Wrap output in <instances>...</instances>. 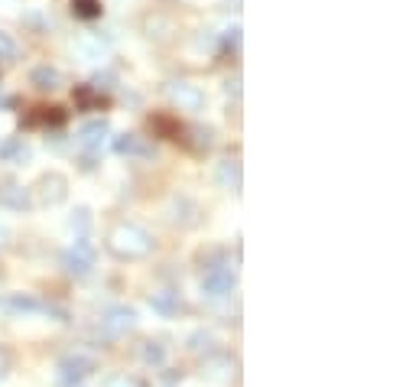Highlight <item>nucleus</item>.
<instances>
[{"label":"nucleus","instance_id":"obj_3","mask_svg":"<svg viewBox=\"0 0 419 387\" xmlns=\"http://www.w3.org/2000/svg\"><path fill=\"white\" fill-rule=\"evenodd\" d=\"M166 98H169V104H173V108L189 111V114L205 111V92H202L198 85H192V82H185V78L169 82V85H166Z\"/></svg>","mask_w":419,"mask_h":387},{"label":"nucleus","instance_id":"obj_17","mask_svg":"<svg viewBox=\"0 0 419 387\" xmlns=\"http://www.w3.org/2000/svg\"><path fill=\"white\" fill-rule=\"evenodd\" d=\"M140 358H143V364H150V368H163V364H166V345H163V342H143V345H140Z\"/></svg>","mask_w":419,"mask_h":387},{"label":"nucleus","instance_id":"obj_9","mask_svg":"<svg viewBox=\"0 0 419 387\" xmlns=\"http://www.w3.org/2000/svg\"><path fill=\"white\" fill-rule=\"evenodd\" d=\"M114 153L117 156H137V160H150L156 150H153V143L146 137H140V133H121V137H114Z\"/></svg>","mask_w":419,"mask_h":387},{"label":"nucleus","instance_id":"obj_16","mask_svg":"<svg viewBox=\"0 0 419 387\" xmlns=\"http://www.w3.org/2000/svg\"><path fill=\"white\" fill-rule=\"evenodd\" d=\"M75 101L82 104L85 111H101V108H107V94H101V88H94V85H82L75 92Z\"/></svg>","mask_w":419,"mask_h":387},{"label":"nucleus","instance_id":"obj_11","mask_svg":"<svg viewBox=\"0 0 419 387\" xmlns=\"http://www.w3.org/2000/svg\"><path fill=\"white\" fill-rule=\"evenodd\" d=\"M202 378L212 381V384H228L234 378V361L228 355H208L202 364Z\"/></svg>","mask_w":419,"mask_h":387},{"label":"nucleus","instance_id":"obj_6","mask_svg":"<svg viewBox=\"0 0 419 387\" xmlns=\"http://www.w3.org/2000/svg\"><path fill=\"white\" fill-rule=\"evenodd\" d=\"M134 325H137V312L130 310V306H111L104 312V319H101V332L107 339H117V335H127Z\"/></svg>","mask_w":419,"mask_h":387},{"label":"nucleus","instance_id":"obj_7","mask_svg":"<svg viewBox=\"0 0 419 387\" xmlns=\"http://www.w3.org/2000/svg\"><path fill=\"white\" fill-rule=\"evenodd\" d=\"M107 133H111V124H107L104 117H94V121H85L82 127H78V147L85 150V153H98L101 147H104Z\"/></svg>","mask_w":419,"mask_h":387},{"label":"nucleus","instance_id":"obj_2","mask_svg":"<svg viewBox=\"0 0 419 387\" xmlns=\"http://www.w3.org/2000/svg\"><path fill=\"white\" fill-rule=\"evenodd\" d=\"M62 267H65V273L75 280L88 277V273L94 271V244L88 238H75L72 241V248L62 254Z\"/></svg>","mask_w":419,"mask_h":387},{"label":"nucleus","instance_id":"obj_20","mask_svg":"<svg viewBox=\"0 0 419 387\" xmlns=\"http://www.w3.org/2000/svg\"><path fill=\"white\" fill-rule=\"evenodd\" d=\"M212 349H214V335H212V332L198 329V332H192V335H189V351H195V355L208 351V355H212Z\"/></svg>","mask_w":419,"mask_h":387},{"label":"nucleus","instance_id":"obj_1","mask_svg":"<svg viewBox=\"0 0 419 387\" xmlns=\"http://www.w3.org/2000/svg\"><path fill=\"white\" fill-rule=\"evenodd\" d=\"M107 251L121 261H143L153 251V234L137 222H117L107 234Z\"/></svg>","mask_w":419,"mask_h":387},{"label":"nucleus","instance_id":"obj_26","mask_svg":"<svg viewBox=\"0 0 419 387\" xmlns=\"http://www.w3.org/2000/svg\"><path fill=\"white\" fill-rule=\"evenodd\" d=\"M7 371H10V355L4 349H0V381L7 378Z\"/></svg>","mask_w":419,"mask_h":387},{"label":"nucleus","instance_id":"obj_14","mask_svg":"<svg viewBox=\"0 0 419 387\" xmlns=\"http://www.w3.org/2000/svg\"><path fill=\"white\" fill-rule=\"evenodd\" d=\"M30 82L36 88H43V92H55V88H62V72L55 65H36L30 72Z\"/></svg>","mask_w":419,"mask_h":387},{"label":"nucleus","instance_id":"obj_19","mask_svg":"<svg viewBox=\"0 0 419 387\" xmlns=\"http://www.w3.org/2000/svg\"><path fill=\"white\" fill-rule=\"evenodd\" d=\"M30 156V147H26L20 137H10L7 143H0V160H10V163H23Z\"/></svg>","mask_w":419,"mask_h":387},{"label":"nucleus","instance_id":"obj_21","mask_svg":"<svg viewBox=\"0 0 419 387\" xmlns=\"http://www.w3.org/2000/svg\"><path fill=\"white\" fill-rule=\"evenodd\" d=\"M72 13L78 20H94L101 16V0H72Z\"/></svg>","mask_w":419,"mask_h":387},{"label":"nucleus","instance_id":"obj_18","mask_svg":"<svg viewBox=\"0 0 419 387\" xmlns=\"http://www.w3.org/2000/svg\"><path fill=\"white\" fill-rule=\"evenodd\" d=\"M0 202H4L7 209H13V212H26L33 205L30 195H26V189H20V186H7L4 189V195H0Z\"/></svg>","mask_w":419,"mask_h":387},{"label":"nucleus","instance_id":"obj_15","mask_svg":"<svg viewBox=\"0 0 419 387\" xmlns=\"http://www.w3.org/2000/svg\"><path fill=\"white\" fill-rule=\"evenodd\" d=\"M150 306L160 312V316H175V312L183 310V300H179L175 290H156V293L150 296Z\"/></svg>","mask_w":419,"mask_h":387},{"label":"nucleus","instance_id":"obj_10","mask_svg":"<svg viewBox=\"0 0 419 387\" xmlns=\"http://www.w3.org/2000/svg\"><path fill=\"white\" fill-rule=\"evenodd\" d=\"M65 195H69V179L62 173H46L39 179V199L46 205H59V202H65Z\"/></svg>","mask_w":419,"mask_h":387},{"label":"nucleus","instance_id":"obj_4","mask_svg":"<svg viewBox=\"0 0 419 387\" xmlns=\"http://www.w3.org/2000/svg\"><path fill=\"white\" fill-rule=\"evenodd\" d=\"M237 287V273L231 271L228 263H218V267H208L205 277H202V296L208 300H222L231 296V290Z\"/></svg>","mask_w":419,"mask_h":387},{"label":"nucleus","instance_id":"obj_23","mask_svg":"<svg viewBox=\"0 0 419 387\" xmlns=\"http://www.w3.org/2000/svg\"><path fill=\"white\" fill-rule=\"evenodd\" d=\"M0 59H16V43L10 33L0 30Z\"/></svg>","mask_w":419,"mask_h":387},{"label":"nucleus","instance_id":"obj_5","mask_svg":"<svg viewBox=\"0 0 419 387\" xmlns=\"http://www.w3.org/2000/svg\"><path fill=\"white\" fill-rule=\"evenodd\" d=\"M94 371V361L88 355H65L59 361V387H82V381Z\"/></svg>","mask_w":419,"mask_h":387},{"label":"nucleus","instance_id":"obj_13","mask_svg":"<svg viewBox=\"0 0 419 387\" xmlns=\"http://www.w3.org/2000/svg\"><path fill=\"white\" fill-rule=\"evenodd\" d=\"M72 53L82 55L85 62H94V59H104L107 43H101V36H78L72 39Z\"/></svg>","mask_w":419,"mask_h":387},{"label":"nucleus","instance_id":"obj_22","mask_svg":"<svg viewBox=\"0 0 419 387\" xmlns=\"http://www.w3.org/2000/svg\"><path fill=\"white\" fill-rule=\"evenodd\" d=\"M69 228L75 231V238H88V228H92V212H88V209H78L75 215H72Z\"/></svg>","mask_w":419,"mask_h":387},{"label":"nucleus","instance_id":"obj_12","mask_svg":"<svg viewBox=\"0 0 419 387\" xmlns=\"http://www.w3.org/2000/svg\"><path fill=\"white\" fill-rule=\"evenodd\" d=\"M214 182L222 189H228V192H241V160L228 156V160L218 163L214 166Z\"/></svg>","mask_w":419,"mask_h":387},{"label":"nucleus","instance_id":"obj_8","mask_svg":"<svg viewBox=\"0 0 419 387\" xmlns=\"http://www.w3.org/2000/svg\"><path fill=\"white\" fill-rule=\"evenodd\" d=\"M0 310L13 312V316H23V312H55V316L65 319V312H62V310H55V306H49V302L36 300V296H30V293L4 296V300H0Z\"/></svg>","mask_w":419,"mask_h":387},{"label":"nucleus","instance_id":"obj_24","mask_svg":"<svg viewBox=\"0 0 419 387\" xmlns=\"http://www.w3.org/2000/svg\"><path fill=\"white\" fill-rule=\"evenodd\" d=\"M104 387H143L137 378H130V374H114V378H107Z\"/></svg>","mask_w":419,"mask_h":387},{"label":"nucleus","instance_id":"obj_25","mask_svg":"<svg viewBox=\"0 0 419 387\" xmlns=\"http://www.w3.org/2000/svg\"><path fill=\"white\" fill-rule=\"evenodd\" d=\"M224 43H228V46H241V26H231L228 30V36H224Z\"/></svg>","mask_w":419,"mask_h":387}]
</instances>
